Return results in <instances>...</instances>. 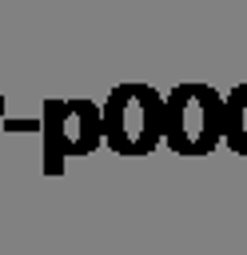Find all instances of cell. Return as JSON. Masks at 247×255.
Listing matches in <instances>:
<instances>
[{
  "label": "cell",
  "instance_id": "cell-1",
  "mask_svg": "<svg viewBox=\"0 0 247 255\" xmlns=\"http://www.w3.org/2000/svg\"><path fill=\"white\" fill-rule=\"evenodd\" d=\"M159 112L147 88H116L108 104V139L120 151H147L159 139Z\"/></svg>",
  "mask_w": 247,
  "mask_h": 255
},
{
  "label": "cell",
  "instance_id": "cell-2",
  "mask_svg": "<svg viewBox=\"0 0 247 255\" xmlns=\"http://www.w3.org/2000/svg\"><path fill=\"white\" fill-rule=\"evenodd\" d=\"M163 124H167V139L175 143V147H183V151H203V147H211L215 139H219V104L211 100V92L207 88H179L175 92V100L167 104V116H163Z\"/></svg>",
  "mask_w": 247,
  "mask_h": 255
},
{
  "label": "cell",
  "instance_id": "cell-3",
  "mask_svg": "<svg viewBox=\"0 0 247 255\" xmlns=\"http://www.w3.org/2000/svg\"><path fill=\"white\" fill-rule=\"evenodd\" d=\"M231 104H239V108H243V116H247V88H239V96H235ZM227 135H231V143H235V147H247V120H243V124L235 120Z\"/></svg>",
  "mask_w": 247,
  "mask_h": 255
}]
</instances>
